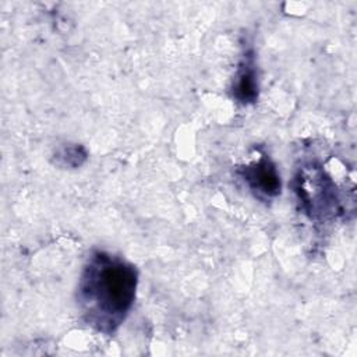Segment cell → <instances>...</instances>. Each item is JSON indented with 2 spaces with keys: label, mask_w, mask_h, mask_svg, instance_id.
Segmentation results:
<instances>
[{
  "label": "cell",
  "mask_w": 357,
  "mask_h": 357,
  "mask_svg": "<svg viewBox=\"0 0 357 357\" xmlns=\"http://www.w3.org/2000/svg\"><path fill=\"white\" fill-rule=\"evenodd\" d=\"M137 286L138 272L131 262L106 251H93L75 291L82 319L98 332L114 333L134 305Z\"/></svg>",
  "instance_id": "1"
},
{
  "label": "cell",
  "mask_w": 357,
  "mask_h": 357,
  "mask_svg": "<svg viewBox=\"0 0 357 357\" xmlns=\"http://www.w3.org/2000/svg\"><path fill=\"white\" fill-rule=\"evenodd\" d=\"M244 183L261 199H272L280 194V174L269 158H259L238 170Z\"/></svg>",
  "instance_id": "2"
},
{
  "label": "cell",
  "mask_w": 357,
  "mask_h": 357,
  "mask_svg": "<svg viewBox=\"0 0 357 357\" xmlns=\"http://www.w3.org/2000/svg\"><path fill=\"white\" fill-rule=\"evenodd\" d=\"M258 91L259 84L255 54L251 49H247L233 79V98L243 105H250L257 100Z\"/></svg>",
  "instance_id": "3"
},
{
  "label": "cell",
  "mask_w": 357,
  "mask_h": 357,
  "mask_svg": "<svg viewBox=\"0 0 357 357\" xmlns=\"http://www.w3.org/2000/svg\"><path fill=\"white\" fill-rule=\"evenodd\" d=\"M57 158L63 160L64 166H79L85 160L86 153L81 146H67L57 153Z\"/></svg>",
  "instance_id": "4"
}]
</instances>
